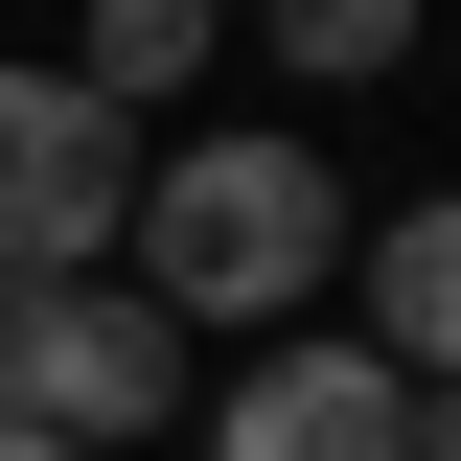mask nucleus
I'll use <instances>...</instances> for the list:
<instances>
[{
	"label": "nucleus",
	"mask_w": 461,
	"mask_h": 461,
	"mask_svg": "<svg viewBox=\"0 0 461 461\" xmlns=\"http://www.w3.org/2000/svg\"><path fill=\"white\" fill-rule=\"evenodd\" d=\"M254 47L323 69V93H369V69H415V0H254Z\"/></svg>",
	"instance_id": "nucleus-7"
},
{
	"label": "nucleus",
	"mask_w": 461,
	"mask_h": 461,
	"mask_svg": "<svg viewBox=\"0 0 461 461\" xmlns=\"http://www.w3.org/2000/svg\"><path fill=\"white\" fill-rule=\"evenodd\" d=\"M346 346H393L415 393L461 369V185H438V208H369V230H346Z\"/></svg>",
	"instance_id": "nucleus-5"
},
{
	"label": "nucleus",
	"mask_w": 461,
	"mask_h": 461,
	"mask_svg": "<svg viewBox=\"0 0 461 461\" xmlns=\"http://www.w3.org/2000/svg\"><path fill=\"white\" fill-rule=\"evenodd\" d=\"M0 461H69V438H0Z\"/></svg>",
	"instance_id": "nucleus-10"
},
{
	"label": "nucleus",
	"mask_w": 461,
	"mask_h": 461,
	"mask_svg": "<svg viewBox=\"0 0 461 461\" xmlns=\"http://www.w3.org/2000/svg\"><path fill=\"white\" fill-rule=\"evenodd\" d=\"M393 461H461V369H438V393H415V438H393Z\"/></svg>",
	"instance_id": "nucleus-9"
},
{
	"label": "nucleus",
	"mask_w": 461,
	"mask_h": 461,
	"mask_svg": "<svg viewBox=\"0 0 461 461\" xmlns=\"http://www.w3.org/2000/svg\"><path fill=\"white\" fill-rule=\"evenodd\" d=\"M23 369H47V277H0V438H23Z\"/></svg>",
	"instance_id": "nucleus-8"
},
{
	"label": "nucleus",
	"mask_w": 461,
	"mask_h": 461,
	"mask_svg": "<svg viewBox=\"0 0 461 461\" xmlns=\"http://www.w3.org/2000/svg\"><path fill=\"white\" fill-rule=\"evenodd\" d=\"M139 230V115L93 69H0V277H93Z\"/></svg>",
	"instance_id": "nucleus-2"
},
{
	"label": "nucleus",
	"mask_w": 461,
	"mask_h": 461,
	"mask_svg": "<svg viewBox=\"0 0 461 461\" xmlns=\"http://www.w3.org/2000/svg\"><path fill=\"white\" fill-rule=\"evenodd\" d=\"M185 415V323L139 277H47V369H23V438H69V461H115V438H162Z\"/></svg>",
	"instance_id": "nucleus-3"
},
{
	"label": "nucleus",
	"mask_w": 461,
	"mask_h": 461,
	"mask_svg": "<svg viewBox=\"0 0 461 461\" xmlns=\"http://www.w3.org/2000/svg\"><path fill=\"white\" fill-rule=\"evenodd\" d=\"M208 47H230V0H93V23H69V69H93L115 115H139V93H185Z\"/></svg>",
	"instance_id": "nucleus-6"
},
{
	"label": "nucleus",
	"mask_w": 461,
	"mask_h": 461,
	"mask_svg": "<svg viewBox=\"0 0 461 461\" xmlns=\"http://www.w3.org/2000/svg\"><path fill=\"white\" fill-rule=\"evenodd\" d=\"M346 162L323 139H185V162H139V230H115V254H139V300H162V323H323V277H346Z\"/></svg>",
	"instance_id": "nucleus-1"
},
{
	"label": "nucleus",
	"mask_w": 461,
	"mask_h": 461,
	"mask_svg": "<svg viewBox=\"0 0 461 461\" xmlns=\"http://www.w3.org/2000/svg\"><path fill=\"white\" fill-rule=\"evenodd\" d=\"M393 438H415V369L346 346V323H277L230 369V415H208V461H393Z\"/></svg>",
	"instance_id": "nucleus-4"
}]
</instances>
